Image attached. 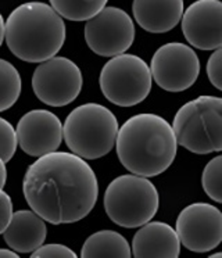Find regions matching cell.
Returning a JSON list of instances; mask_svg holds the SVG:
<instances>
[{"label":"cell","mask_w":222,"mask_h":258,"mask_svg":"<svg viewBox=\"0 0 222 258\" xmlns=\"http://www.w3.org/2000/svg\"><path fill=\"white\" fill-rule=\"evenodd\" d=\"M160 206L158 190L146 176L121 175L107 186L104 210L118 226L133 229L153 219Z\"/></svg>","instance_id":"obj_6"},{"label":"cell","mask_w":222,"mask_h":258,"mask_svg":"<svg viewBox=\"0 0 222 258\" xmlns=\"http://www.w3.org/2000/svg\"><path fill=\"white\" fill-rule=\"evenodd\" d=\"M182 32L190 45L211 51L222 46V2L196 0L183 10Z\"/></svg>","instance_id":"obj_12"},{"label":"cell","mask_w":222,"mask_h":258,"mask_svg":"<svg viewBox=\"0 0 222 258\" xmlns=\"http://www.w3.org/2000/svg\"><path fill=\"white\" fill-rule=\"evenodd\" d=\"M7 180V168H6V163L0 158V191L3 190Z\"/></svg>","instance_id":"obj_25"},{"label":"cell","mask_w":222,"mask_h":258,"mask_svg":"<svg viewBox=\"0 0 222 258\" xmlns=\"http://www.w3.org/2000/svg\"><path fill=\"white\" fill-rule=\"evenodd\" d=\"M20 255L18 252L14 250H9V248H0V258H17Z\"/></svg>","instance_id":"obj_26"},{"label":"cell","mask_w":222,"mask_h":258,"mask_svg":"<svg viewBox=\"0 0 222 258\" xmlns=\"http://www.w3.org/2000/svg\"><path fill=\"white\" fill-rule=\"evenodd\" d=\"M222 50L215 49L207 61V77L215 89H222Z\"/></svg>","instance_id":"obj_23"},{"label":"cell","mask_w":222,"mask_h":258,"mask_svg":"<svg viewBox=\"0 0 222 258\" xmlns=\"http://www.w3.org/2000/svg\"><path fill=\"white\" fill-rule=\"evenodd\" d=\"M149 68L151 79L161 89L178 93L189 89L197 81L201 66L190 46L171 42L155 50Z\"/></svg>","instance_id":"obj_10"},{"label":"cell","mask_w":222,"mask_h":258,"mask_svg":"<svg viewBox=\"0 0 222 258\" xmlns=\"http://www.w3.org/2000/svg\"><path fill=\"white\" fill-rule=\"evenodd\" d=\"M50 6L70 21H86L103 9L108 0H49Z\"/></svg>","instance_id":"obj_18"},{"label":"cell","mask_w":222,"mask_h":258,"mask_svg":"<svg viewBox=\"0 0 222 258\" xmlns=\"http://www.w3.org/2000/svg\"><path fill=\"white\" fill-rule=\"evenodd\" d=\"M32 258H75L77 254L70 247L59 243L42 244L31 254Z\"/></svg>","instance_id":"obj_22"},{"label":"cell","mask_w":222,"mask_h":258,"mask_svg":"<svg viewBox=\"0 0 222 258\" xmlns=\"http://www.w3.org/2000/svg\"><path fill=\"white\" fill-rule=\"evenodd\" d=\"M21 77L10 61L0 58V112L14 106L21 95Z\"/></svg>","instance_id":"obj_19"},{"label":"cell","mask_w":222,"mask_h":258,"mask_svg":"<svg viewBox=\"0 0 222 258\" xmlns=\"http://www.w3.org/2000/svg\"><path fill=\"white\" fill-rule=\"evenodd\" d=\"M17 143L31 157L56 152L63 141L60 118L47 110H32L24 114L17 123Z\"/></svg>","instance_id":"obj_13"},{"label":"cell","mask_w":222,"mask_h":258,"mask_svg":"<svg viewBox=\"0 0 222 258\" xmlns=\"http://www.w3.org/2000/svg\"><path fill=\"white\" fill-rule=\"evenodd\" d=\"M83 258L132 257L128 240L116 230H99L85 240L81 250Z\"/></svg>","instance_id":"obj_17"},{"label":"cell","mask_w":222,"mask_h":258,"mask_svg":"<svg viewBox=\"0 0 222 258\" xmlns=\"http://www.w3.org/2000/svg\"><path fill=\"white\" fill-rule=\"evenodd\" d=\"M151 81L146 61L127 53L111 57L99 77L101 93L120 107H133L142 103L151 90Z\"/></svg>","instance_id":"obj_7"},{"label":"cell","mask_w":222,"mask_h":258,"mask_svg":"<svg viewBox=\"0 0 222 258\" xmlns=\"http://www.w3.org/2000/svg\"><path fill=\"white\" fill-rule=\"evenodd\" d=\"M118 128L111 110L97 103H86L68 114L63 125V139L74 154L83 160H97L113 150Z\"/></svg>","instance_id":"obj_4"},{"label":"cell","mask_w":222,"mask_h":258,"mask_svg":"<svg viewBox=\"0 0 222 258\" xmlns=\"http://www.w3.org/2000/svg\"><path fill=\"white\" fill-rule=\"evenodd\" d=\"M222 156H216L207 163L201 175V185L205 195L216 203L222 202Z\"/></svg>","instance_id":"obj_20"},{"label":"cell","mask_w":222,"mask_h":258,"mask_svg":"<svg viewBox=\"0 0 222 258\" xmlns=\"http://www.w3.org/2000/svg\"><path fill=\"white\" fill-rule=\"evenodd\" d=\"M135 25L132 17L122 9L104 6L85 24V42L101 57L122 54L133 45Z\"/></svg>","instance_id":"obj_9"},{"label":"cell","mask_w":222,"mask_h":258,"mask_svg":"<svg viewBox=\"0 0 222 258\" xmlns=\"http://www.w3.org/2000/svg\"><path fill=\"white\" fill-rule=\"evenodd\" d=\"M177 143L194 154L222 150V99L200 96L183 104L174 117Z\"/></svg>","instance_id":"obj_5"},{"label":"cell","mask_w":222,"mask_h":258,"mask_svg":"<svg viewBox=\"0 0 222 258\" xmlns=\"http://www.w3.org/2000/svg\"><path fill=\"white\" fill-rule=\"evenodd\" d=\"M135 233L131 252L136 258H177L181 254V241L177 230L165 222H146Z\"/></svg>","instance_id":"obj_14"},{"label":"cell","mask_w":222,"mask_h":258,"mask_svg":"<svg viewBox=\"0 0 222 258\" xmlns=\"http://www.w3.org/2000/svg\"><path fill=\"white\" fill-rule=\"evenodd\" d=\"M117 156L129 172L146 178L165 172L177 157L172 126L157 114H136L118 128Z\"/></svg>","instance_id":"obj_2"},{"label":"cell","mask_w":222,"mask_h":258,"mask_svg":"<svg viewBox=\"0 0 222 258\" xmlns=\"http://www.w3.org/2000/svg\"><path fill=\"white\" fill-rule=\"evenodd\" d=\"M183 0H133L132 13L140 28L150 34H164L182 18Z\"/></svg>","instance_id":"obj_15"},{"label":"cell","mask_w":222,"mask_h":258,"mask_svg":"<svg viewBox=\"0 0 222 258\" xmlns=\"http://www.w3.org/2000/svg\"><path fill=\"white\" fill-rule=\"evenodd\" d=\"M3 40H5V18L0 13V46L3 45Z\"/></svg>","instance_id":"obj_27"},{"label":"cell","mask_w":222,"mask_h":258,"mask_svg":"<svg viewBox=\"0 0 222 258\" xmlns=\"http://www.w3.org/2000/svg\"><path fill=\"white\" fill-rule=\"evenodd\" d=\"M13 215V202L6 191H0V235L5 232Z\"/></svg>","instance_id":"obj_24"},{"label":"cell","mask_w":222,"mask_h":258,"mask_svg":"<svg viewBox=\"0 0 222 258\" xmlns=\"http://www.w3.org/2000/svg\"><path fill=\"white\" fill-rule=\"evenodd\" d=\"M82 73L67 57L53 56L39 62L32 75V89L39 100L50 107H64L82 90Z\"/></svg>","instance_id":"obj_8"},{"label":"cell","mask_w":222,"mask_h":258,"mask_svg":"<svg viewBox=\"0 0 222 258\" xmlns=\"http://www.w3.org/2000/svg\"><path fill=\"white\" fill-rule=\"evenodd\" d=\"M22 191L28 206L43 221L74 224L93 210L99 183L83 158L74 153L51 152L28 167Z\"/></svg>","instance_id":"obj_1"},{"label":"cell","mask_w":222,"mask_h":258,"mask_svg":"<svg viewBox=\"0 0 222 258\" xmlns=\"http://www.w3.org/2000/svg\"><path fill=\"white\" fill-rule=\"evenodd\" d=\"M17 135L16 128L7 119L0 117V158L7 163L16 154Z\"/></svg>","instance_id":"obj_21"},{"label":"cell","mask_w":222,"mask_h":258,"mask_svg":"<svg viewBox=\"0 0 222 258\" xmlns=\"http://www.w3.org/2000/svg\"><path fill=\"white\" fill-rule=\"evenodd\" d=\"M47 228L38 214L29 210H20L11 215L7 228L3 232L5 241L18 254L35 251L44 243Z\"/></svg>","instance_id":"obj_16"},{"label":"cell","mask_w":222,"mask_h":258,"mask_svg":"<svg viewBox=\"0 0 222 258\" xmlns=\"http://www.w3.org/2000/svg\"><path fill=\"white\" fill-rule=\"evenodd\" d=\"M5 40L17 58L42 62L61 50L66 24L49 5L28 2L16 7L5 21Z\"/></svg>","instance_id":"obj_3"},{"label":"cell","mask_w":222,"mask_h":258,"mask_svg":"<svg viewBox=\"0 0 222 258\" xmlns=\"http://www.w3.org/2000/svg\"><path fill=\"white\" fill-rule=\"evenodd\" d=\"M179 241L194 252H208L221 244L222 213L208 203L189 204L177 218Z\"/></svg>","instance_id":"obj_11"}]
</instances>
